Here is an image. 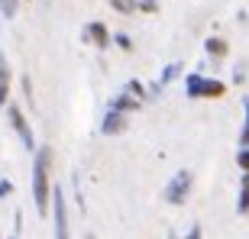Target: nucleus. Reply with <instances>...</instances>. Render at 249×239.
Segmentation results:
<instances>
[{
    "label": "nucleus",
    "mask_w": 249,
    "mask_h": 239,
    "mask_svg": "<svg viewBox=\"0 0 249 239\" xmlns=\"http://www.w3.org/2000/svg\"><path fill=\"white\" fill-rule=\"evenodd\" d=\"M52 146H39L33 152V201H36V213L46 217L52 210V181H49V171H52Z\"/></svg>",
    "instance_id": "1"
},
{
    "label": "nucleus",
    "mask_w": 249,
    "mask_h": 239,
    "mask_svg": "<svg viewBox=\"0 0 249 239\" xmlns=\"http://www.w3.org/2000/svg\"><path fill=\"white\" fill-rule=\"evenodd\" d=\"M185 94L191 101H213V97H223L227 94V84L220 78H207V74L191 71L185 78Z\"/></svg>",
    "instance_id": "2"
},
{
    "label": "nucleus",
    "mask_w": 249,
    "mask_h": 239,
    "mask_svg": "<svg viewBox=\"0 0 249 239\" xmlns=\"http://www.w3.org/2000/svg\"><path fill=\"white\" fill-rule=\"evenodd\" d=\"M191 188H194V175L188 168H181V171H175V175L168 178V184L162 188V201L172 204V207H181V204H188V197H191Z\"/></svg>",
    "instance_id": "3"
},
{
    "label": "nucleus",
    "mask_w": 249,
    "mask_h": 239,
    "mask_svg": "<svg viewBox=\"0 0 249 239\" xmlns=\"http://www.w3.org/2000/svg\"><path fill=\"white\" fill-rule=\"evenodd\" d=\"M52 223H55V239H71V223H68V201H65L62 184H52Z\"/></svg>",
    "instance_id": "4"
},
{
    "label": "nucleus",
    "mask_w": 249,
    "mask_h": 239,
    "mask_svg": "<svg viewBox=\"0 0 249 239\" xmlns=\"http://www.w3.org/2000/svg\"><path fill=\"white\" fill-rule=\"evenodd\" d=\"M7 120H10V126H13V133L19 136V142L29 149V152H36V136H33V126H29V120H26V113L19 110V103H13L10 101L7 103Z\"/></svg>",
    "instance_id": "5"
},
{
    "label": "nucleus",
    "mask_w": 249,
    "mask_h": 239,
    "mask_svg": "<svg viewBox=\"0 0 249 239\" xmlns=\"http://www.w3.org/2000/svg\"><path fill=\"white\" fill-rule=\"evenodd\" d=\"M81 39H84V42H91L94 49H101V52H107V49L113 46L110 26H107V23H101V19H91V23L81 29Z\"/></svg>",
    "instance_id": "6"
},
{
    "label": "nucleus",
    "mask_w": 249,
    "mask_h": 239,
    "mask_svg": "<svg viewBox=\"0 0 249 239\" xmlns=\"http://www.w3.org/2000/svg\"><path fill=\"white\" fill-rule=\"evenodd\" d=\"M129 129V117L126 113H117V110H107L101 120V133L104 136H120V133H126Z\"/></svg>",
    "instance_id": "7"
},
{
    "label": "nucleus",
    "mask_w": 249,
    "mask_h": 239,
    "mask_svg": "<svg viewBox=\"0 0 249 239\" xmlns=\"http://www.w3.org/2000/svg\"><path fill=\"white\" fill-rule=\"evenodd\" d=\"M139 107H142V103H139V101H136V97H129V94H126V91H120V94H117V97H110V103H107V110H117V113H126V117H129V113H136V110H139Z\"/></svg>",
    "instance_id": "8"
},
{
    "label": "nucleus",
    "mask_w": 249,
    "mask_h": 239,
    "mask_svg": "<svg viewBox=\"0 0 249 239\" xmlns=\"http://www.w3.org/2000/svg\"><path fill=\"white\" fill-rule=\"evenodd\" d=\"M204 52H207L213 62H220V58H227L230 46H227V39H223V36H207V42H204Z\"/></svg>",
    "instance_id": "9"
},
{
    "label": "nucleus",
    "mask_w": 249,
    "mask_h": 239,
    "mask_svg": "<svg viewBox=\"0 0 249 239\" xmlns=\"http://www.w3.org/2000/svg\"><path fill=\"white\" fill-rule=\"evenodd\" d=\"M7 103H10V62L0 52V107H7Z\"/></svg>",
    "instance_id": "10"
},
{
    "label": "nucleus",
    "mask_w": 249,
    "mask_h": 239,
    "mask_svg": "<svg viewBox=\"0 0 249 239\" xmlns=\"http://www.w3.org/2000/svg\"><path fill=\"white\" fill-rule=\"evenodd\" d=\"M178 74H181V62H168L165 68H162V74H159V81H156V87H152V91H159V87H168V84L175 81Z\"/></svg>",
    "instance_id": "11"
},
{
    "label": "nucleus",
    "mask_w": 249,
    "mask_h": 239,
    "mask_svg": "<svg viewBox=\"0 0 249 239\" xmlns=\"http://www.w3.org/2000/svg\"><path fill=\"white\" fill-rule=\"evenodd\" d=\"M236 213L246 217L249 213V175L240 178V194H236Z\"/></svg>",
    "instance_id": "12"
},
{
    "label": "nucleus",
    "mask_w": 249,
    "mask_h": 239,
    "mask_svg": "<svg viewBox=\"0 0 249 239\" xmlns=\"http://www.w3.org/2000/svg\"><path fill=\"white\" fill-rule=\"evenodd\" d=\"M123 91H126L129 97H136L139 103H146V97H149L146 84H142V81H136V78H129V81H126V87H123Z\"/></svg>",
    "instance_id": "13"
},
{
    "label": "nucleus",
    "mask_w": 249,
    "mask_h": 239,
    "mask_svg": "<svg viewBox=\"0 0 249 239\" xmlns=\"http://www.w3.org/2000/svg\"><path fill=\"white\" fill-rule=\"evenodd\" d=\"M249 146V97H243V126H240V149Z\"/></svg>",
    "instance_id": "14"
},
{
    "label": "nucleus",
    "mask_w": 249,
    "mask_h": 239,
    "mask_svg": "<svg viewBox=\"0 0 249 239\" xmlns=\"http://www.w3.org/2000/svg\"><path fill=\"white\" fill-rule=\"evenodd\" d=\"M107 3H110V10H117L123 17H133L136 13V0H107Z\"/></svg>",
    "instance_id": "15"
},
{
    "label": "nucleus",
    "mask_w": 249,
    "mask_h": 239,
    "mask_svg": "<svg viewBox=\"0 0 249 239\" xmlns=\"http://www.w3.org/2000/svg\"><path fill=\"white\" fill-rule=\"evenodd\" d=\"M113 46L123 49V52H133V39H129L126 33H113Z\"/></svg>",
    "instance_id": "16"
},
{
    "label": "nucleus",
    "mask_w": 249,
    "mask_h": 239,
    "mask_svg": "<svg viewBox=\"0 0 249 239\" xmlns=\"http://www.w3.org/2000/svg\"><path fill=\"white\" fill-rule=\"evenodd\" d=\"M136 13H159V0H136Z\"/></svg>",
    "instance_id": "17"
},
{
    "label": "nucleus",
    "mask_w": 249,
    "mask_h": 239,
    "mask_svg": "<svg viewBox=\"0 0 249 239\" xmlns=\"http://www.w3.org/2000/svg\"><path fill=\"white\" fill-rule=\"evenodd\" d=\"M17 7H19V0H0V13H3V17H17Z\"/></svg>",
    "instance_id": "18"
},
{
    "label": "nucleus",
    "mask_w": 249,
    "mask_h": 239,
    "mask_svg": "<svg viewBox=\"0 0 249 239\" xmlns=\"http://www.w3.org/2000/svg\"><path fill=\"white\" fill-rule=\"evenodd\" d=\"M236 165H240L243 175H249V149H240V152H236Z\"/></svg>",
    "instance_id": "19"
},
{
    "label": "nucleus",
    "mask_w": 249,
    "mask_h": 239,
    "mask_svg": "<svg viewBox=\"0 0 249 239\" xmlns=\"http://www.w3.org/2000/svg\"><path fill=\"white\" fill-rule=\"evenodd\" d=\"M243 81H249V74H246L243 65H236V68H233V84H243Z\"/></svg>",
    "instance_id": "20"
},
{
    "label": "nucleus",
    "mask_w": 249,
    "mask_h": 239,
    "mask_svg": "<svg viewBox=\"0 0 249 239\" xmlns=\"http://www.w3.org/2000/svg\"><path fill=\"white\" fill-rule=\"evenodd\" d=\"M23 94H26V103H33V78L23 74Z\"/></svg>",
    "instance_id": "21"
},
{
    "label": "nucleus",
    "mask_w": 249,
    "mask_h": 239,
    "mask_svg": "<svg viewBox=\"0 0 249 239\" xmlns=\"http://www.w3.org/2000/svg\"><path fill=\"white\" fill-rule=\"evenodd\" d=\"M181 239H204V230H201V223H194V226H191V230H188V233H185Z\"/></svg>",
    "instance_id": "22"
},
{
    "label": "nucleus",
    "mask_w": 249,
    "mask_h": 239,
    "mask_svg": "<svg viewBox=\"0 0 249 239\" xmlns=\"http://www.w3.org/2000/svg\"><path fill=\"white\" fill-rule=\"evenodd\" d=\"M10 194H13V181L3 178V181H0V197H10Z\"/></svg>",
    "instance_id": "23"
},
{
    "label": "nucleus",
    "mask_w": 249,
    "mask_h": 239,
    "mask_svg": "<svg viewBox=\"0 0 249 239\" xmlns=\"http://www.w3.org/2000/svg\"><path fill=\"white\" fill-rule=\"evenodd\" d=\"M165 239H181V236H178V233H168V236Z\"/></svg>",
    "instance_id": "24"
},
{
    "label": "nucleus",
    "mask_w": 249,
    "mask_h": 239,
    "mask_svg": "<svg viewBox=\"0 0 249 239\" xmlns=\"http://www.w3.org/2000/svg\"><path fill=\"white\" fill-rule=\"evenodd\" d=\"M84 239H94V233H84Z\"/></svg>",
    "instance_id": "25"
},
{
    "label": "nucleus",
    "mask_w": 249,
    "mask_h": 239,
    "mask_svg": "<svg viewBox=\"0 0 249 239\" xmlns=\"http://www.w3.org/2000/svg\"><path fill=\"white\" fill-rule=\"evenodd\" d=\"M10 239H19V233H10Z\"/></svg>",
    "instance_id": "26"
},
{
    "label": "nucleus",
    "mask_w": 249,
    "mask_h": 239,
    "mask_svg": "<svg viewBox=\"0 0 249 239\" xmlns=\"http://www.w3.org/2000/svg\"><path fill=\"white\" fill-rule=\"evenodd\" d=\"M246 149H249V146H246Z\"/></svg>",
    "instance_id": "27"
}]
</instances>
